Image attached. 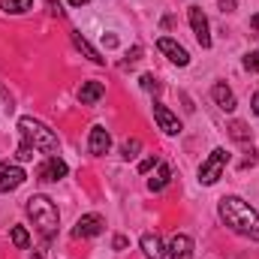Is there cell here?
Instances as JSON below:
<instances>
[{
    "instance_id": "cell-4",
    "label": "cell",
    "mask_w": 259,
    "mask_h": 259,
    "mask_svg": "<svg viewBox=\"0 0 259 259\" xmlns=\"http://www.w3.org/2000/svg\"><path fill=\"white\" fill-rule=\"evenodd\" d=\"M226 163H229L226 148H214V151L208 154V160L199 166V181H202L205 187L217 184V181H220V175H223V169H226Z\"/></svg>"
},
{
    "instance_id": "cell-32",
    "label": "cell",
    "mask_w": 259,
    "mask_h": 259,
    "mask_svg": "<svg viewBox=\"0 0 259 259\" xmlns=\"http://www.w3.org/2000/svg\"><path fill=\"white\" fill-rule=\"evenodd\" d=\"M250 27H253V30H256V33H259V12H256V15H253V18H250Z\"/></svg>"
},
{
    "instance_id": "cell-16",
    "label": "cell",
    "mask_w": 259,
    "mask_h": 259,
    "mask_svg": "<svg viewBox=\"0 0 259 259\" xmlns=\"http://www.w3.org/2000/svg\"><path fill=\"white\" fill-rule=\"evenodd\" d=\"M169 181H172V166L157 163V175L148 181V187H151L154 193H160V190H166V187H169Z\"/></svg>"
},
{
    "instance_id": "cell-26",
    "label": "cell",
    "mask_w": 259,
    "mask_h": 259,
    "mask_svg": "<svg viewBox=\"0 0 259 259\" xmlns=\"http://www.w3.org/2000/svg\"><path fill=\"white\" fill-rule=\"evenodd\" d=\"M139 58H142V46H133V49H130V52H127V64H124V66L136 64V61H139Z\"/></svg>"
},
{
    "instance_id": "cell-5",
    "label": "cell",
    "mask_w": 259,
    "mask_h": 259,
    "mask_svg": "<svg viewBox=\"0 0 259 259\" xmlns=\"http://www.w3.org/2000/svg\"><path fill=\"white\" fill-rule=\"evenodd\" d=\"M24 181H27V175L18 163H0V193H12Z\"/></svg>"
},
{
    "instance_id": "cell-14",
    "label": "cell",
    "mask_w": 259,
    "mask_h": 259,
    "mask_svg": "<svg viewBox=\"0 0 259 259\" xmlns=\"http://www.w3.org/2000/svg\"><path fill=\"white\" fill-rule=\"evenodd\" d=\"M211 97H214V103H217L223 112H235V106H238V103H235V94H232L223 81H217V84L211 88Z\"/></svg>"
},
{
    "instance_id": "cell-23",
    "label": "cell",
    "mask_w": 259,
    "mask_h": 259,
    "mask_svg": "<svg viewBox=\"0 0 259 259\" xmlns=\"http://www.w3.org/2000/svg\"><path fill=\"white\" fill-rule=\"evenodd\" d=\"M139 81H142V88H145V91H154V94H160V88H163V84H160V81H157V78H154L151 72H145V75H142Z\"/></svg>"
},
{
    "instance_id": "cell-20",
    "label": "cell",
    "mask_w": 259,
    "mask_h": 259,
    "mask_svg": "<svg viewBox=\"0 0 259 259\" xmlns=\"http://www.w3.org/2000/svg\"><path fill=\"white\" fill-rule=\"evenodd\" d=\"M9 235H12V244H15L18 250H24V247L30 244V235H27V229H24V226H12V232H9Z\"/></svg>"
},
{
    "instance_id": "cell-13",
    "label": "cell",
    "mask_w": 259,
    "mask_h": 259,
    "mask_svg": "<svg viewBox=\"0 0 259 259\" xmlns=\"http://www.w3.org/2000/svg\"><path fill=\"white\" fill-rule=\"evenodd\" d=\"M142 253L151 256V259H163L166 256V244H163V238L154 235V232H145V235H142Z\"/></svg>"
},
{
    "instance_id": "cell-10",
    "label": "cell",
    "mask_w": 259,
    "mask_h": 259,
    "mask_svg": "<svg viewBox=\"0 0 259 259\" xmlns=\"http://www.w3.org/2000/svg\"><path fill=\"white\" fill-rule=\"evenodd\" d=\"M66 172H69V169H66V163L61 160V157H55V154H52V157L36 169V178H39V181H61Z\"/></svg>"
},
{
    "instance_id": "cell-33",
    "label": "cell",
    "mask_w": 259,
    "mask_h": 259,
    "mask_svg": "<svg viewBox=\"0 0 259 259\" xmlns=\"http://www.w3.org/2000/svg\"><path fill=\"white\" fill-rule=\"evenodd\" d=\"M72 6H88V0H69Z\"/></svg>"
},
{
    "instance_id": "cell-25",
    "label": "cell",
    "mask_w": 259,
    "mask_h": 259,
    "mask_svg": "<svg viewBox=\"0 0 259 259\" xmlns=\"http://www.w3.org/2000/svg\"><path fill=\"white\" fill-rule=\"evenodd\" d=\"M157 163H160V160H157V157H145V160H142V163H139V172H142V175H148V172H151V169H154V166H157Z\"/></svg>"
},
{
    "instance_id": "cell-31",
    "label": "cell",
    "mask_w": 259,
    "mask_h": 259,
    "mask_svg": "<svg viewBox=\"0 0 259 259\" xmlns=\"http://www.w3.org/2000/svg\"><path fill=\"white\" fill-rule=\"evenodd\" d=\"M49 6H52V15H61V3H55V0H49Z\"/></svg>"
},
{
    "instance_id": "cell-27",
    "label": "cell",
    "mask_w": 259,
    "mask_h": 259,
    "mask_svg": "<svg viewBox=\"0 0 259 259\" xmlns=\"http://www.w3.org/2000/svg\"><path fill=\"white\" fill-rule=\"evenodd\" d=\"M127 244H130V238H127V235H115V241H112V247H115V250H124Z\"/></svg>"
},
{
    "instance_id": "cell-7",
    "label": "cell",
    "mask_w": 259,
    "mask_h": 259,
    "mask_svg": "<svg viewBox=\"0 0 259 259\" xmlns=\"http://www.w3.org/2000/svg\"><path fill=\"white\" fill-rule=\"evenodd\" d=\"M103 217L100 214H84V217H78L75 220V226H72V235L75 238H94V235H100L103 232Z\"/></svg>"
},
{
    "instance_id": "cell-24",
    "label": "cell",
    "mask_w": 259,
    "mask_h": 259,
    "mask_svg": "<svg viewBox=\"0 0 259 259\" xmlns=\"http://www.w3.org/2000/svg\"><path fill=\"white\" fill-rule=\"evenodd\" d=\"M244 69H247V72H259V52H250V55L244 58Z\"/></svg>"
},
{
    "instance_id": "cell-2",
    "label": "cell",
    "mask_w": 259,
    "mask_h": 259,
    "mask_svg": "<svg viewBox=\"0 0 259 259\" xmlns=\"http://www.w3.org/2000/svg\"><path fill=\"white\" fill-rule=\"evenodd\" d=\"M27 214H30V220H33V226L49 238V235H55V229H58V220H61V214H58V205L49 199V196L36 193L27 199Z\"/></svg>"
},
{
    "instance_id": "cell-18",
    "label": "cell",
    "mask_w": 259,
    "mask_h": 259,
    "mask_svg": "<svg viewBox=\"0 0 259 259\" xmlns=\"http://www.w3.org/2000/svg\"><path fill=\"white\" fill-rule=\"evenodd\" d=\"M0 9L9 15H21V12H27V9H33V0H0Z\"/></svg>"
},
{
    "instance_id": "cell-9",
    "label": "cell",
    "mask_w": 259,
    "mask_h": 259,
    "mask_svg": "<svg viewBox=\"0 0 259 259\" xmlns=\"http://www.w3.org/2000/svg\"><path fill=\"white\" fill-rule=\"evenodd\" d=\"M154 121H157V127L163 130L166 136H178V133H181V121H178L163 103H154Z\"/></svg>"
},
{
    "instance_id": "cell-29",
    "label": "cell",
    "mask_w": 259,
    "mask_h": 259,
    "mask_svg": "<svg viewBox=\"0 0 259 259\" xmlns=\"http://www.w3.org/2000/svg\"><path fill=\"white\" fill-rule=\"evenodd\" d=\"M250 106H253V115H259V91L253 94V100H250Z\"/></svg>"
},
{
    "instance_id": "cell-15",
    "label": "cell",
    "mask_w": 259,
    "mask_h": 259,
    "mask_svg": "<svg viewBox=\"0 0 259 259\" xmlns=\"http://www.w3.org/2000/svg\"><path fill=\"white\" fill-rule=\"evenodd\" d=\"M103 94H106L103 81H84L81 91H78V100H81V106H94L97 100H103Z\"/></svg>"
},
{
    "instance_id": "cell-21",
    "label": "cell",
    "mask_w": 259,
    "mask_h": 259,
    "mask_svg": "<svg viewBox=\"0 0 259 259\" xmlns=\"http://www.w3.org/2000/svg\"><path fill=\"white\" fill-rule=\"evenodd\" d=\"M121 151H124V160H133V157H136V154L142 151V142H139V139H127Z\"/></svg>"
},
{
    "instance_id": "cell-12",
    "label": "cell",
    "mask_w": 259,
    "mask_h": 259,
    "mask_svg": "<svg viewBox=\"0 0 259 259\" xmlns=\"http://www.w3.org/2000/svg\"><path fill=\"white\" fill-rule=\"evenodd\" d=\"M109 148H112V136H109V130L97 124V127L91 130V139H88V151H91L94 157H103V154H109Z\"/></svg>"
},
{
    "instance_id": "cell-22",
    "label": "cell",
    "mask_w": 259,
    "mask_h": 259,
    "mask_svg": "<svg viewBox=\"0 0 259 259\" xmlns=\"http://www.w3.org/2000/svg\"><path fill=\"white\" fill-rule=\"evenodd\" d=\"M15 160H18V163H30V160H33V148H30L27 142H21L18 151H15Z\"/></svg>"
},
{
    "instance_id": "cell-1",
    "label": "cell",
    "mask_w": 259,
    "mask_h": 259,
    "mask_svg": "<svg viewBox=\"0 0 259 259\" xmlns=\"http://www.w3.org/2000/svg\"><path fill=\"white\" fill-rule=\"evenodd\" d=\"M217 214H220V220H223L232 232H238V235H244V238H250V241H259V214L244 202V199H238V196H223L220 205H217Z\"/></svg>"
},
{
    "instance_id": "cell-30",
    "label": "cell",
    "mask_w": 259,
    "mask_h": 259,
    "mask_svg": "<svg viewBox=\"0 0 259 259\" xmlns=\"http://www.w3.org/2000/svg\"><path fill=\"white\" fill-rule=\"evenodd\" d=\"M118 46V36H106V49H115Z\"/></svg>"
},
{
    "instance_id": "cell-19",
    "label": "cell",
    "mask_w": 259,
    "mask_h": 259,
    "mask_svg": "<svg viewBox=\"0 0 259 259\" xmlns=\"http://www.w3.org/2000/svg\"><path fill=\"white\" fill-rule=\"evenodd\" d=\"M229 136H232L235 142H250V130H247L244 121H232V124H229Z\"/></svg>"
},
{
    "instance_id": "cell-28",
    "label": "cell",
    "mask_w": 259,
    "mask_h": 259,
    "mask_svg": "<svg viewBox=\"0 0 259 259\" xmlns=\"http://www.w3.org/2000/svg\"><path fill=\"white\" fill-rule=\"evenodd\" d=\"M220 9H223V12H232V9H235V0H220Z\"/></svg>"
},
{
    "instance_id": "cell-17",
    "label": "cell",
    "mask_w": 259,
    "mask_h": 259,
    "mask_svg": "<svg viewBox=\"0 0 259 259\" xmlns=\"http://www.w3.org/2000/svg\"><path fill=\"white\" fill-rule=\"evenodd\" d=\"M69 36H72V42H75V49H78V52H81L84 58H91L94 64H103V61H106V58H100V52H97V49H94V46H91V42H88V39H84V36H81L78 30H72Z\"/></svg>"
},
{
    "instance_id": "cell-11",
    "label": "cell",
    "mask_w": 259,
    "mask_h": 259,
    "mask_svg": "<svg viewBox=\"0 0 259 259\" xmlns=\"http://www.w3.org/2000/svg\"><path fill=\"white\" fill-rule=\"evenodd\" d=\"M166 256H169V259H193V238H190V235H184V232H178V235L169 241Z\"/></svg>"
},
{
    "instance_id": "cell-8",
    "label": "cell",
    "mask_w": 259,
    "mask_h": 259,
    "mask_svg": "<svg viewBox=\"0 0 259 259\" xmlns=\"http://www.w3.org/2000/svg\"><path fill=\"white\" fill-rule=\"evenodd\" d=\"M157 49H160V52H163L172 64H178V66H187V64H190L187 49H184V46H178L172 36H160V39H157Z\"/></svg>"
},
{
    "instance_id": "cell-6",
    "label": "cell",
    "mask_w": 259,
    "mask_h": 259,
    "mask_svg": "<svg viewBox=\"0 0 259 259\" xmlns=\"http://www.w3.org/2000/svg\"><path fill=\"white\" fill-rule=\"evenodd\" d=\"M187 18H190V27H193V33H196V39H199V46H202V49H211L208 18H205L202 6H190V9H187Z\"/></svg>"
},
{
    "instance_id": "cell-3",
    "label": "cell",
    "mask_w": 259,
    "mask_h": 259,
    "mask_svg": "<svg viewBox=\"0 0 259 259\" xmlns=\"http://www.w3.org/2000/svg\"><path fill=\"white\" fill-rule=\"evenodd\" d=\"M18 133H21V142H27L33 151L58 154V136L46 127L42 121H36V118H21V121H18Z\"/></svg>"
}]
</instances>
